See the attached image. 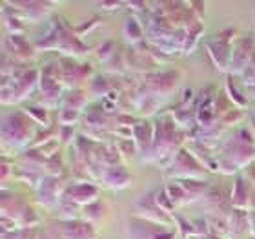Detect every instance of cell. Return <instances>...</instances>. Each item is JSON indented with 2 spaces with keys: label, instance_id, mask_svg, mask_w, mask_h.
Returning <instances> with one entry per match:
<instances>
[{
  "label": "cell",
  "instance_id": "6da1fadb",
  "mask_svg": "<svg viewBox=\"0 0 255 239\" xmlns=\"http://www.w3.org/2000/svg\"><path fill=\"white\" fill-rule=\"evenodd\" d=\"M35 135H37V130H33V122L27 117V113L13 112L5 113L2 117V143L4 146L24 148L27 144H33Z\"/></svg>",
  "mask_w": 255,
  "mask_h": 239
},
{
  "label": "cell",
  "instance_id": "7a4b0ae2",
  "mask_svg": "<svg viewBox=\"0 0 255 239\" xmlns=\"http://www.w3.org/2000/svg\"><path fill=\"white\" fill-rule=\"evenodd\" d=\"M168 172L171 177H177V179H201L202 174H206V168L199 163V159L190 150L179 148L173 161L170 163Z\"/></svg>",
  "mask_w": 255,
  "mask_h": 239
},
{
  "label": "cell",
  "instance_id": "3957f363",
  "mask_svg": "<svg viewBox=\"0 0 255 239\" xmlns=\"http://www.w3.org/2000/svg\"><path fill=\"white\" fill-rule=\"evenodd\" d=\"M62 77H60L59 64H48L46 68L40 71V95L48 104H55L59 101L60 93H62Z\"/></svg>",
  "mask_w": 255,
  "mask_h": 239
},
{
  "label": "cell",
  "instance_id": "277c9868",
  "mask_svg": "<svg viewBox=\"0 0 255 239\" xmlns=\"http://www.w3.org/2000/svg\"><path fill=\"white\" fill-rule=\"evenodd\" d=\"M133 210H135V216H137V218L148 219V221H153V223H159V225L168 223V219H166L168 214H166L164 210L157 205L155 192H148L146 196H142L140 199H137Z\"/></svg>",
  "mask_w": 255,
  "mask_h": 239
},
{
  "label": "cell",
  "instance_id": "5b68a950",
  "mask_svg": "<svg viewBox=\"0 0 255 239\" xmlns=\"http://www.w3.org/2000/svg\"><path fill=\"white\" fill-rule=\"evenodd\" d=\"M62 84L68 86L69 90H77V86L90 75V66L88 64H77L75 60L62 59L59 64Z\"/></svg>",
  "mask_w": 255,
  "mask_h": 239
},
{
  "label": "cell",
  "instance_id": "8992f818",
  "mask_svg": "<svg viewBox=\"0 0 255 239\" xmlns=\"http://www.w3.org/2000/svg\"><path fill=\"white\" fill-rule=\"evenodd\" d=\"M128 227H129V239H159V236L166 230V225L153 223L137 216L129 219Z\"/></svg>",
  "mask_w": 255,
  "mask_h": 239
},
{
  "label": "cell",
  "instance_id": "52a82bcc",
  "mask_svg": "<svg viewBox=\"0 0 255 239\" xmlns=\"http://www.w3.org/2000/svg\"><path fill=\"white\" fill-rule=\"evenodd\" d=\"M64 194L69 197V199H73L79 207H88L91 203L99 201V186H95L93 183H84V181H79V183H73V185L66 188Z\"/></svg>",
  "mask_w": 255,
  "mask_h": 239
},
{
  "label": "cell",
  "instance_id": "ba28073f",
  "mask_svg": "<svg viewBox=\"0 0 255 239\" xmlns=\"http://www.w3.org/2000/svg\"><path fill=\"white\" fill-rule=\"evenodd\" d=\"M60 238L62 239H95V229L88 221H79V219H68L60 221Z\"/></svg>",
  "mask_w": 255,
  "mask_h": 239
},
{
  "label": "cell",
  "instance_id": "9c48e42d",
  "mask_svg": "<svg viewBox=\"0 0 255 239\" xmlns=\"http://www.w3.org/2000/svg\"><path fill=\"white\" fill-rule=\"evenodd\" d=\"M101 181L102 185L108 186V188H112V190H124L129 186L131 183V174L129 170H126L123 165H117V166H102L101 170Z\"/></svg>",
  "mask_w": 255,
  "mask_h": 239
},
{
  "label": "cell",
  "instance_id": "30bf717a",
  "mask_svg": "<svg viewBox=\"0 0 255 239\" xmlns=\"http://www.w3.org/2000/svg\"><path fill=\"white\" fill-rule=\"evenodd\" d=\"M38 201H40V205L42 207H57L60 201V197H62V194H60V181L59 177L55 176H44L42 183L38 185Z\"/></svg>",
  "mask_w": 255,
  "mask_h": 239
},
{
  "label": "cell",
  "instance_id": "8fae6325",
  "mask_svg": "<svg viewBox=\"0 0 255 239\" xmlns=\"http://www.w3.org/2000/svg\"><path fill=\"white\" fill-rule=\"evenodd\" d=\"M33 53H35V48L22 35H7L5 37L4 55H7V57L15 60H26L31 59Z\"/></svg>",
  "mask_w": 255,
  "mask_h": 239
},
{
  "label": "cell",
  "instance_id": "7c38bea8",
  "mask_svg": "<svg viewBox=\"0 0 255 239\" xmlns=\"http://www.w3.org/2000/svg\"><path fill=\"white\" fill-rule=\"evenodd\" d=\"M206 48H208V53L212 55L215 66L221 71H226L232 66V55L234 53H232V48H230L228 42H223V40L213 37L212 40H208Z\"/></svg>",
  "mask_w": 255,
  "mask_h": 239
},
{
  "label": "cell",
  "instance_id": "4fadbf2b",
  "mask_svg": "<svg viewBox=\"0 0 255 239\" xmlns=\"http://www.w3.org/2000/svg\"><path fill=\"white\" fill-rule=\"evenodd\" d=\"M179 73L177 71H160V73H151L148 77V86L153 93H168L175 88Z\"/></svg>",
  "mask_w": 255,
  "mask_h": 239
},
{
  "label": "cell",
  "instance_id": "5bb4252c",
  "mask_svg": "<svg viewBox=\"0 0 255 239\" xmlns=\"http://www.w3.org/2000/svg\"><path fill=\"white\" fill-rule=\"evenodd\" d=\"M254 55V42L250 38H245L237 44L234 55H232V66L230 68L234 69V73H241L248 68V60Z\"/></svg>",
  "mask_w": 255,
  "mask_h": 239
},
{
  "label": "cell",
  "instance_id": "9a60e30c",
  "mask_svg": "<svg viewBox=\"0 0 255 239\" xmlns=\"http://www.w3.org/2000/svg\"><path fill=\"white\" fill-rule=\"evenodd\" d=\"M153 137H155V124H151V122L138 121L133 126V141H135L138 150L148 152L151 148V144H153Z\"/></svg>",
  "mask_w": 255,
  "mask_h": 239
},
{
  "label": "cell",
  "instance_id": "2e32d148",
  "mask_svg": "<svg viewBox=\"0 0 255 239\" xmlns=\"http://www.w3.org/2000/svg\"><path fill=\"white\" fill-rule=\"evenodd\" d=\"M250 194L252 188H248V183H246L245 177H237L234 183V188H232V194H230V205L234 208H245L250 207Z\"/></svg>",
  "mask_w": 255,
  "mask_h": 239
},
{
  "label": "cell",
  "instance_id": "e0dca14e",
  "mask_svg": "<svg viewBox=\"0 0 255 239\" xmlns=\"http://www.w3.org/2000/svg\"><path fill=\"white\" fill-rule=\"evenodd\" d=\"M9 5H13V7H20L22 13L27 16V18H31V20H38V18H42L46 13H48V7H51V4L49 2H11ZM20 13V15H22ZM18 15V13H16Z\"/></svg>",
  "mask_w": 255,
  "mask_h": 239
},
{
  "label": "cell",
  "instance_id": "ac0fdd59",
  "mask_svg": "<svg viewBox=\"0 0 255 239\" xmlns=\"http://www.w3.org/2000/svg\"><path fill=\"white\" fill-rule=\"evenodd\" d=\"M230 221V232H234V236H239L245 232V229L250 230V214L246 210H241V208H234L230 210L228 216Z\"/></svg>",
  "mask_w": 255,
  "mask_h": 239
},
{
  "label": "cell",
  "instance_id": "d6986e66",
  "mask_svg": "<svg viewBox=\"0 0 255 239\" xmlns=\"http://www.w3.org/2000/svg\"><path fill=\"white\" fill-rule=\"evenodd\" d=\"M177 181H179V185L186 190L188 197H190L191 201L197 199L199 196H202V194H206V190H208L206 181H201V179H177Z\"/></svg>",
  "mask_w": 255,
  "mask_h": 239
},
{
  "label": "cell",
  "instance_id": "ffe728a7",
  "mask_svg": "<svg viewBox=\"0 0 255 239\" xmlns=\"http://www.w3.org/2000/svg\"><path fill=\"white\" fill-rule=\"evenodd\" d=\"M166 192H168V196H170V199L173 201V205H186V203H190L191 199L188 197L186 190L182 188L181 185H179V181H171V183H168L164 188Z\"/></svg>",
  "mask_w": 255,
  "mask_h": 239
},
{
  "label": "cell",
  "instance_id": "44dd1931",
  "mask_svg": "<svg viewBox=\"0 0 255 239\" xmlns=\"http://www.w3.org/2000/svg\"><path fill=\"white\" fill-rule=\"evenodd\" d=\"M57 208H59L60 218H64V221H68V219H75V216H77V214H79V210H80L79 205H77L73 199H69L64 192H62V197H60V201H59V205H57Z\"/></svg>",
  "mask_w": 255,
  "mask_h": 239
},
{
  "label": "cell",
  "instance_id": "7402d4cb",
  "mask_svg": "<svg viewBox=\"0 0 255 239\" xmlns=\"http://www.w3.org/2000/svg\"><path fill=\"white\" fill-rule=\"evenodd\" d=\"M86 106V93L82 90H69L66 99H64V108H69V110H77L80 112L82 108Z\"/></svg>",
  "mask_w": 255,
  "mask_h": 239
},
{
  "label": "cell",
  "instance_id": "603a6c76",
  "mask_svg": "<svg viewBox=\"0 0 255 239\" xmlns=\"http://www.w3.org/2000/svg\"><path fill=\"white\" fill-rule=\"evenodd\" d=\"M124 35H126V38L129 40V42H140V38H142V27H140V24L137 22V18L135 16H129L126 20V24H124Z\"/></svg>",
  "mask_w": 255,
  "mask_h": 239
},
{
  "label": "cell",
  "instance_id": "cb8c5ba5",
  "mask_svg": "<svg viewBox=\"0 0 255 239\" xmlns=\"http://www.w3.org/2000/svg\"><path fill=\"white\" fill-rule=\"evenodd\" d=\"M186 29V40H184V51H191V49L195 48L197 40H199V37H201L202 33V24H199V22H195V24H190L188 27H184Z\"/></svg>",
  "mask_w": 255,
  "mask_h": 239
},
{
  "label": "cell",
  "instance_id": "d4e9b609",
  "mask_svg": "<svg viewBox=\"0 0 255 239\" xmlns=\"http://www.w3.org/2000/svg\"><path fill=\"white\" fill-rule=\"evenodd\" d=\"M106 112H97V110H90L88 115H86V124L91 128V130H102L106 126Z\"/></svg>",
  "mask_w": 255,
  "mask_h": 239
},
{
  "label": "cell",
  "instance_id": "484cf974",
  "mask_svg": "<svg viewBox=\"0 0 255 239\" xmlns=\"http://www.w3.org/2000/svg\"><path fill=\"white\" fill-rule=\"evenodd\" d=\"M86 212V221L91 223V221H99V219L104 218V205L101 201H95L88 205V207L82 208V214Z\"/></svg>",
  "mask_w": 255,
  "mask_h": 239
},
{
  "label": "cell",
  "instance_id": "4316f807",
  "mask_svg": "<svg viewBox=\"0 0 255 239\" xmlns=\"http://www.w3.org/2000/svg\"><path fill=\"white\" fill-rule=\"evenodd\" d=\"M226 90H228L230 101H234L237 106H246V104H248V97L237 90V86L234 84L232 77H228V80H226Z\"/></svg>",
  "mask_w": 255,
  "mask_h": 239
},
{
  "label": "cell",
  "instance_id": "83f0119b",
  "mask_svg": "<svg viewBox=\"0 0 255 239\" xmlns=\"http://www.w3.org/2000/svg\"><path fill=\"white\" fill-rule=\"evenodd\" d=\"M26 113L33 121L40 122L42 126H48L49 124V117H48V112H46V108H40V106H27L26 108Z\"/></svg>",
  "mask_w": 255,
  "mask_h": 239
},
{
  "label": "cell",
  "instance_id": "f1b7e54d",
  "mask_svg": "<svg viewBox=\"0 0 255 239\" xmlns=\"http://www.w3.org/2000/svg\"><path fill=\"white\" fill-rule=\"evenodd\" d=\"M175 221L177 225H179V232H181L184 238H191V236H199L197 234L195 227H193V223H190L186 218H182V216H179V214H175Z\"/></svg>",
  "mask_w": 255,
  "mask_h": 239
},
{
  "label": "cell",
  "instance_id": "f546056e",
  "mask_svg": "<svg viewBox=\"0 0 255 239\" xmlns=\"http://www.w3.org/2000/svg\"><path fill=\"white\" fill-rule=\"evenodd\" d=\"M155 199H157V205H159V207L162 208V210H164L166 214H171V212H173L175 205H173V201L170 199V196H168V192H166V190L155 192Z\"/></svg>",
  "mask_w": 255,
  "mask_h": 239
},
{
  "label": "cell",
  "instance_id": "4dcf8cb0",
  "mask_svg": "<svg viewBox=\"0 0 255 239\" xmlns=\"http://www.w3.org/2000/svg\"><path fill=\"white\" fill-rule=\"evenodd\" d=\"M38 236H35L33 229H16L13 232L2 234V239H37Z\"/></svg>",
  "mask_w": 255,
  "mask_h": 239
},
{
  "label": "cell",
  "instance_id": "1f68e13d",
  "mask_svg": "<svg viewBox=\"0 0 255 239\" xmlns=\"http://www.w3.org/2000/svg\"><path fill=\"white\" fill-rule=\"evenodd\" d=\"M117 143L119 144H115V146H117V150L119 152H123L124 155H129V157H131V155H135L137 154V144H135V141H131V139H117Z\"/></svg>",
  "mask_w": 255,
  "mask_h": 239
},
{
  "label": "cell",
  "instance_id": "d6a6232c",
  "mask_svg": "<svg viewBox=\"0 0 255 239\" xmlns=\"http://www.w3.org/2000/svg\"><path fill=\"white\" fill-rule=\"evenodd\" d=\"M79 115H80V112H77V110L62 108V112H60V122H62V126H71L75 121H79Z\"/></svg>",
  "mask_w": 255,
  "mask_h": 239
},
{
  "label": "cell",
  "instance_id": "836d02e7",
  "mask_svg": "<svg viewBox=\"0 0 255 239\" xmlns=\"http://www.w3.org/2000/svg\"><path fill=\"white\" fill-rule=\"evenodd\" d=\"M93 91H95V93H99L101 97H104L106 93H110V84H106V82H104V77H99V79H95V82H93Z\"/></svg>",
  "mask_w": 255,
  "mask_h": 239
},
{
  "label": "cell",
  "instance_id": "e575fe53",
  "mask_svg": "<svg viewBox=\"0 0 255 239\" xmlns=\"http://www.w3.org/2000/svg\"><path fill=\"white\" fill-rule=\"evenodd\" d=\"M113 48H115L113 40H106V42L102 44V48L99 49V57H101V59H110V57H113Z\"/></svg>",
  "mask_w": 255,
  "mask_h": 239
},
{
  "label": "cell",
  "instance_id": "d590c367",
  "mask_svg": "<svg viewBox=\"0 0 255 239\" xmlns=\"http://www.w3.org/2000/svg\"><path fill=\"white\" fill-rule=\"evenodd\" d=\"M75 135V130L73 126H62V130H60V143H68L69 139Z\"/></svg>",
  "mask_w": 255,
  "mask_h": 239
},
{
  "label": "cell",
  "instance_id": "8d00e7d4",
  "mask_svg": "<svg viewBox=\"0 0 255 239\" xmlns=\"http://www.w3.org/2000/svg\"><path fill=\"white\" fill-rule=\"evenodd\" d=\"M245 170H246V177H248V179H250L252 183H254V186H255V161L246 166Z\"/></svg>",
  "mask_w": 255,
  "mask_h": 239
},
{
  "label": "cell",
  "instance_id": "74e56055",
  "mask_svg": "<svg viewBox=\"0 0 255 239\" xmlns=\"http://www.w3.org/2000/svg\"><path fill=\"white\" fill-rule=\"evenodd\" d=\"M241 119V115H239V112H232V113H226L224 115V119H223V122L224 124H228V122H234V121H239Z\"/></svg>",
  "mask_w": 255,
  "mask_h": 239
},
{
  "label": "cell",
  "instance_id": "f35d334b",
  "mask_svg": "<svg viewBox=\"0 0 255 239\" xmlns=\"http://www.w3.org/2000/svg\"><path fill=\"white\" fill-rule=\"evenodd\" d=\"M252 212H255V186L252 188V194H250V207H248Z\"/></svg>",
  "mask_w": 255,
  "mask_h": 239
},
{
  "label": "cell",
  "instance_id": "ab89813d",
  "mask_svg": "<svg viewBox=\"0 0 255 239\" xmlns=\"http://www.w3.org/2000/svg\"><path fill=\"white\" fill-rule=\"evenodd\" d=\"M2 172H4V174H2V179H5V177L9 176V166H7V163H2Z\"/></svg>",
  "mask_w": 255,
  "mask_h": 239
},
{
  "label": "cell",
  "instance_id": "60d3db41",
  "mask_svg": "<svg viewBox=\"0 0 255 239\" xmlns=\"http://www.w3.org/2000/svg\"><path fill=\"white\" fill-rule=\"evenodd\" d=\"M121 4H102V7H108V9H115V7H119Z\"/></svg>",
  "mask_w": 255,
  "mask_h": 239
},
{
  "label": "cell",
  "instance_id": "b9f144b4",
  "mask_svg": "<svg viewBox=\"0 0 255 239\" xmlns=\"http://www.w3.org/2000/svg\"><path fill=\"white\" fill-rule=\"evenodd\" d=\"M252 132H254V135H255V115L252 117Z\"/></svg>",
  "mask_w": 255,
  "mask_h": 239
},
{
  "label": "cell",
  "instance_id": "7bdbcfd3",
  "mask_svg": "<svg viewBox=\"0 0 255 239\" xmlns=\"http://www.w3.org/2000/svg\"><path fill=\"white\" fill-rule=\"evenodd\" d=\"M37 239H49L48 238V236H46V234H44V232H40V234H38V238Z\"/></svg>",
  "mask_w": 255,
  "mask_h": 239
},
{
  "label": "cell",
  "instance_id": "ee69618b",
  "mask_svg": "<svg viewBox=\"0 0 255 239\" xmlns=\"http://www.w3.org/2000/svg\"><path fill=\"white\" fill-rule=\"evenodd\" d=\"M250 218H252V219H255V212H250Z\"/></svg>",
  "mask_w": 255,
  "mask_h": 239
},
{
  "label": "cell",
  "instance_id": "f6af8a7d",
  "mask_svg": "<svg viewBox=\"0 0 255 239\" xmlns=\"http://www.w3.org/2000/svg\"><path fill=\"white\" fill-rule=\"evenodd\" d=\"M254 69H255V62H254Z\"/></svg>",
  "mask_w": 255,
  "mask_h": 239
},
{
  "label": "cell",
  "instance_id": "bcb514c9",
  "mask_svg": "<svg viewBox=\"0 0 255 239\" xmlns=\"http://www.w3.org/2000/svg\"><path fill=\"white\" fill-rule=\"evenodd\" d=\"M254 110H255V108H254Z\"/></svg>",
  "mask_w": 255,
  "mask_h": 239
}]
</instances>
